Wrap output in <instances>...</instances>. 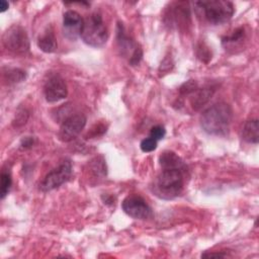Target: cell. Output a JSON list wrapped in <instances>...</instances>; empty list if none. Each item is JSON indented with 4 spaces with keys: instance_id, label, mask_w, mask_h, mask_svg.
<instances>
[{
    "instance_id": "1",
    "label": "cell",
    "mask_w": 259,
    "mask_h": 259,
    "mask_svg": "<svg viewBox=\"0 0 259 259\" xmlns=\"http://www.w3.org/2000/svg\"><path fill=\"white\" fill-rule=\"evenodd\" d=\"M233 110L226 102H218L205 109L200 116L202 130L211 136H226L230 131Z\"/></svg>"
},
{
    "instance_id": "2",
    "label": "cell",
    "mask_w": 259,
    "mask_h": 259,
    "mask_svg": "<svg viewBox=\"0 0 259 259\" xmlns=\"http://www.w3.org/2000/svg\"><path fill=\"white\" fill-rule=\"evenodd\" d=\"M184 171L182 168H162L154 185L157 195L165 199L178 196L184 185Z\"/></svg>"
},
{
    "instance_id": "3",
    "label": "cell",
    "mask_w": 259,
    "mask_h": 259,
    "mask_svg": "<svg viewBox=\"0 0 259 259\" xmlns=\"http://www.w3.org/2000/svg\"><path fill=\"white\" fill-rule=\"evenodd\" d=\"M196 10L210 24L218 25L229 21L235 11L234 5L226 0H206L193 3Z\"/></svg>"
},
{
    "instance_id": "4",
    "label": "cell",
    "mask_w": 259,
    "mask_h": 259,
    "mask_svg": "<svg viewBox=\"0 0 259 259\" xmlns=\"http://www.w3.org/2000/svg\"><path fill=\"white\" fill-rule=\"evenodd\" d=\"M80 36L86 45L93 48H100L106 44L108 31L99 13L94 12L84 18Z\"/></svg>"
},
{
    "instance_id": "5",
    "label": "cell",
    "mask_w": 259,
    "mask_h": 259,
    "mask_svg": "<svg viewBox=\"0 0 259 259\" xmlns=\"http://www.w3.org/2000/svg\"><path fill=\"white\" fill-rule=\"evenodd\" d=\"M3 46L10 52L17 55H24L29 51V39L23 27L14 24L3 33Z\"/></svg>"
},
{
    "instance_id": "6",
    "label": "cell",
    "mask_w": 259,
    "mask_h": 259,
    "mask_svg": "<svg viewBox=\"0 0 259 259\" xmlns=\"http://www.w3.org/2000/svg\"><path fill=\"white\" fill-rule=\"evenodd\" d=\"M72 174V164L70 160L63 161L57 168L50 171L39 185L41 191L54 190L69 180Z\"/></svg>"
},
{
    "instance_id": "7",
    "label": "cell",
    "mask_w": 259,
    "mask_h": 259,
    "mask_svg": "<svg viewBox=\"0 0 259 259\" xmlns=\"http://www.w3.org/2000/svg\"><path fill=\"white\" fill-rule=\"evenodd\" d=\"M121 207L127 215L136 220H147L153 215L152 208L140 195H128L123 199Z\"/></svg>"
},
{
    "instance_id": "8",
    "label": "cell",
    "mask_w": 259,
    "mask_h": 259,
    "mask_svg": "<svg viewBox=\"0 0 259 259\" xmlns=\"http://www.w3.org/2000/svg\"><path fill=\"white\" fill-rule=\"evenodd\" d=\"M165 22L170 26L186 27L190 23V12L186 2H175L170 5L165 14Z\"/></svg>"
},
{
    "instance_id": "9",
    "label": "cell",
    "mask_w": 259,
    "mask_h": 259,
    "mask_svg": "<svg viewBox=\"0 0 259 259\" xmlns=\"http://www.w3.org/2000/svg\"><path fill=\"white\" fill-rule=\"evenodd\" d=\"M86 124L85 115L78 113L69 116L66 118L60 126L58 137L62 142H71L73 141L84 128Z\"/></svg>"
},
{
    "instance_id": "10",
    "label": "cell",
    "mask_w": 259,
    "mask_h": 259,
    "mask_svg": "<svg viewBox=\"0 0 259 259\" xmlns=\"http://www.w3.org/2000/svg\"><path fill=\"white\" fill-rule=\"evenodd\" d=\"M44 93L48 102H57L67 97L68 88L60 75H52L45 83Z\"/></svg>"
},
{
    "instance_id": "11",
    "label": "cell",
    "mask_w": 259,
    "mask_h": 259,
    "mask_svg": "<svg viewBox=\"0 0 259 259\" xmlns=\"http://www.w3.org/2000/svg\"><path fill=\"white\" fill-rule=\"evenodd\" d=\"M84 19L75 10H68L63 16L64 35L72 40H75L81 35Z\"/></svg>"
},
{
    "instance_id": "12",
    "label": "cell",
    "mask_w": 259,
    "mask_h": 259,
    "mask_svg": "<svg viewBox=\"0 0 259 259\" xmlns=\"http://www.w3.org/2000/svg\"><path fill=\"white\" fill-rule=\"evenodd\" d=\"M214 89L212 87H197L193 92L188 94L190 105L194 110L200 109L212 96Z\"/></svg>"
},
{
    "instance_id": "13",
    "label": "cell",
    "mask_w": 259,
    "mask_h": 259,
    "mask_svg": "<svg viewBox=\"0 0 259 259\" xmlns=\"http://www.w3.org/2000/svg\"><path fill=\"white\" fill-rule=\"evenodd\" d=\"M246 39V31L243 26L236 28L231 34L222 38V44L226 50H235L241 48Z\"/></svg>"
},
{
    "instance_id": "14",
    "label": "cell",
    "mask_w": 259,
    "mask_h": 259,
    "mask_svg": "<svg viewBox=\"0 0 259 259\" xmlns=\"http://www.w3.org/2000/svg\"><path fill=\"white\" fill-rule=\"evenodd\" d=\"M117 45H118V49L120 50L121 54L123 56H128V60L131 59V57L133 56V54L135 53V51L139 48V46H137L133 39H131L123 30L122 25L119 23L117 25Z\"/></svg>"
},
{
    "instance_id": "15",
    "label": "cell",
    "mask_w": 259,
    "mask_h": 259,
    "mask_svg": "<svg viewBox=\"0 0 259 259\" xmlns=\"http://www.w3.org/2000/svg\"><path fill=\"white\" fill-rule=\"evenodd\" d=\"M242 137L247 143L257 144L259 141V123L258 119H250L246 121L242 131Z\"/></svg>"
},
{
    "instance_id": "16",
    "label": "cell",
    "mask_w": 259,
    "mask_h": 259,
    "mask_svg": "<svg viewBox=\"0 0 259 259\" xmlns=\"http://www.w3.org/2000/svg\"><path fill=\"white\" fill-rule=\"evenodd\" d=\"M37 46L39 50L45 53H54L58 48V42L54 32L51 29L44 32V34L37 39Z\"/></svg>"
},
{
    "instance_id": "17",
    "label": "cell",
    "mask_w": 259,
    "mask_h": 259,
    "mask_svg": "<svg viewBox=\"0 0 259 259\" xmlns=\"http://www.w3.org/2000/svg\"><path fill=\"white\" fill-rule=\"evenodd\" d=\"M159 163L162 168H182L185 169L183 161L174 153L170 151L164 152L159 157Z\"/></svg>"
},
{
    "instance_id": "18",
    "label": "cell",
    "mask_w": 259,
    "mask_h": 259,
    "mask_svg": "<svg viewBox=\"0 0 259 259\" xmlns=\"http://www.w3.org/2000/svg\"><path fill=\"white\" fill-rule=\"evenodd\" d=\"M4 77L8 83H18L26 78V73L20 69H8Z\"/></svg>"
},
{
    "instance_id": "19",
    "label": "cell",
    "mask_w": 259,
    "mask_h": 259,
    "mask_svg": "<svg viewBox=\"0 0 259 259\" xmlns=\"http://www.w3.org/2000/svg\"><path fill=\"white\" fill-rule=\"evenodd\" d=\"M12 185V178L9 172L3 171L1 174V198L3 199L9 192Z\"/></svg>"
},
{
    "instance_id": "20",
    "label": "cell",
    "mask_w": 259,
    "mask_h": 259,
    "mask_svg": "<svg viewBox=\"0 0 259 259\" xmlns=\"http://www.w3.org/2000/svg\"><path fill=\"white\" fill-rule=\"evenodd\" d=\"M157 144H158V141H156L155 139L151 138V137H148L146 139H144L141 144H140V147H141V150L145 153H149V152H152L154 150H156L157 148Z\"/></svg>"
},
{
    "instance_id": "21",
    "label": "cell",
    "mask_w": 259,
    "mask_h": 259,
    "mask_svg": "<svg viewBox=\"0 0 259 259\" xmlns=\"http://www.w3.org/2000/svg\"><path fill=\"white\" fill-rule=\"evenodd\" d=\"M166 135V130L163 125H155L151 128L150 131V137L155 139L156 141H159V140H162Z\"/></svg>"
},
{
    "instance_id": "22",
    "label": "cell",
    "mask_w": 259,
    "mask_h": 259,
    "mask_svg": "<svg viewBox=\"0 0 259 259\" xmlns=\"http://www.w3.org/2000/svg\"><path fill=\"white\" fill-rule=\"evenodd\" d=\"M197 57L203 62H204V58H207V61L211 59V55L208 51V48H206L203 44L199 45L197 48Z\"/></svg>"
},
{
    "instance_id": "23",
    "label": "cell",
    "mask_w": 259,
    "mask_h": 259,
    "mask_svg": "<svg viewBox=\"0 0 259 259\" xmlns=\"http://www.w3.org/2000/svg\"><path fill=\"white\" fill-rule=\"evenodd\" d=\"M28 118V112L25 110V109H22L21 111H19L17 114H16V117H15V120H14V123L18 126V125H21L23 123L26 122Z\"/></svg>"
},
{
    "instance_id": "24",
    "label": "cell",
    "mask_w": 259,
    "mask_h": 259,
    "mask_svg": "<svg viewBox=\"0 0 259 259\" xmlns=\"http://www.w3.org/2000/svg\"><path fill=\"white\" fill-rule=\"evenodd\" d=\"M201 257H207V258H212V257H227V254L223 253H204L201 255Z\"/></svg>"
},
{
    "instance_id": "25",
    "label": "cell",
    "mask_w": 259,
    "mask_h": 259,
    "mask_svg": "<svg viewBox=\"0 0 259 259\" xmlns=\"http://www.w3.org/2000/svg\"><path fill=\"white\" fill-rule=\"evenodd\" d=\"M32 144H33V139H31V138H25V139L22 141V146H23L24 148L30 147V146H32Z\"/></svg>"
},
{
    "instance_id": "26",
    "label": "cell",
    "mask_w": 259,
    "mask_h": 259,
    "mask_svg": "<svg viewBox=\"0 0 259 259\" xmlns=\"http://www.w3.org/2000/svg\"><path fill=\"white\" fill-rule=\"evenodd\" d=\"M8 7H9V4H8L7 1H5V0H1L0 1V11L1 12L6 11L8 9Z\"/></svg>"
}]
</instances>
